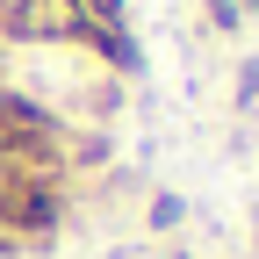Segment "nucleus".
Listing matches in <instances>:
<instances>
[{
	"label": "nucleus",
	"mask_w": 259,
	"mask_h": 259,
	"mask_svg": "<svg viewBox=\"0 0 259 259\" xmlns=\"http://www.w3.org/2000/svg\"><path fill=\"white\" fill-rule=\"evenodd\" d=\"M209 22L223 29V36H231V29L245 22V0H209Z\"/></svg>",
	"instance_id": "nucleus-6"
},
{
	"label": "nucleus",
	"mask_w": 259,
	"mask_h": 259,
	"mask_svg": "<svg viewBox=\"0 0 259 259\" xmlns=\"http://www.w3.org/2000/svg\"><path fill=\"white\" fill-rule=\"evenodd\" d=\"M0 173L72 180V130L22 87H0Z\"/></svg>",
	"instance_id": "nucleus-1"
},
{
	"label": "nucleus",
	"mask_w": 259,
	"mask_h": 259,
	"mask_svg": "<svg viewBox=\"0 0 259 259\" xmlns=\"http://www.w3.org/2000/svg\"><path fill=\"white\" fill-rule=\"evenodd\" d=\"M0 36L29 51H87L94 22L79 0H0Z\"/></svg>",
	"instance_id": "nucleus-3"
},
{
	"label": "nucleus",
	"mask_w": 259,
	"mask_h": 259,
	"mask_svg": "<svg viewBox=\"0 0 259 259\" xmlns=\"http://www.w3.org/2000/svg\"><path fill=\"white\" fill-rule=\"evenodd\" d=\"M180 216H187L180 194H151V231H180Z\"/></svg>",
	"instance_id": "nucleus-5"
},
{
	"label": "nucleus",
	"mask_w": 259,
	"mask_h": 259,
	"mask_svg": "<svg viewBox=\"0 0 259 259\" xmlns=\"http://www.w3.org/2000/svg\"><path fill=\"white\" fill-rule=\"evenodd\" d=\"M65 209H72L65 180H51V173H0V238H8L15 252L58 238Z\"/></svg>",
	"instance_id": "nucleus-2"
},
{
	"label": "nucleus",
	"mask_w": 259,
	"mask_h": 259,
	"mask_svg": "<svg viewBox=\"0 0 259 259\" xmlns=\"http://www.w3.org/2000/svg\"><path fill=\"white\" fill-rule=\"evenodd\" d=\"M79 8H87L94 29H130V8H122V0H79Z\"/></svg>",
	"instance_id": "nucleus-4"
}]
</instances>
